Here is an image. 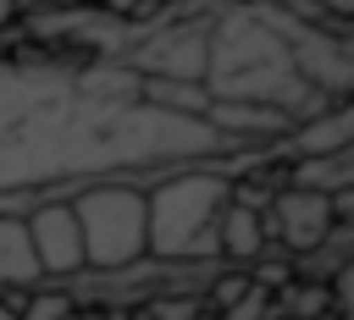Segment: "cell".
Returning a JSON list of instances; mask_svg holds the SVG:
<instances>
[{
    "label": "cell",
    "mask_w": 354,
    "mask_h": 320,
    "mask_svg": "<svg viewBox=\"0 0 354 320\" xmlns=\"http://www.w3.org/2000/svg\"><path fill=\"white\" fill-rule=\"evenodd\" d=\"M249 154L205 116L144 99V77L100 61H0V215L72 199L94 182L149 193L160 177Z\"/></svg>",
    "instance_id": "6da1fadb"
},
{
    "label": "cell",
    "mask_w": 354,
    "mask_h": 320,
    "mask_svg": "<svg viewBox=\"0 0 354 320\" xmlns=\"http://www.w3.org/2000/svg\"><path fill=\"white\" fill-rule=\"evenodd\" d=\"M199 88L216 105H266L293 121L326 110V99L299 72L293 17L271 0H221V11L210 22Z\"/></svg>",
    "instance_id": "7a4b0ae2"
},
{
    "label": "cell",
    "mask_w": 354,
    "mask_h": 320,
    "mask_svg": "<svg viewBox=\"0 0 354 320\" xmlns=\"http://www.w3.org/2000/svg\"><path fill=\"white\" fill-rule=\"evenodd\" d=\"M277 160V149H249V154H221L183 166L160 177L144 193V221H149V259L160 265H221L216 254V215L232 199V182L254 166Z\"/></svg>",
    "instance_id": "3957f363"
},
{
    "label": "cell",
    "mask_w": 354,
    "mask_h": 320,
    "mask_svg": "<svg viewBox=\"0 0 354 320\" xmlns=\"http://www.w3.org/2000/svg\"><path fill=\"white\" fill-rule=\"evenodd\" d=\"M77 215V237H83V276H105V270H127L138 259H149V221H144V193L127 182H94L83 193L66 199Z\"/></svg>",
    "instance_id": "277c9868"
},
{
    "label": "cell",
    "mask_w": 354,
    "mask_h": 320,
    "mask_svg": "<svg viewBox=\"0 0 354 320\" xmlns=\"http://www.w3.org/2000/svg\"><path fill=\"white\" fill-rule=\"evenodd\" d=\"M22 226H28L33 259H39V270H44L50 287L83 276V237H77V215H72L66 199H55V204H33V210L22 215Z\"/></svg>",
    "instance_id": "5b68a950"
},
{
    "label": "cell",
    "mask_w": 354,
    "mask_h": 320,
    "mask_svg": "<svg viewBox=\"0 0 354 320\" xmlns=\"http://www.w3.org/2000/svg\"><path fill=\"white\" fill-rule=\"evenodd\" d=\"M332 226H337V215H332V199H321V193L277 188V193L266 199V232L282 237L288 254H310V248H321Z\"/></svg>",
    "instance_id": "8992f818"
},
{
    "label": "cell",
    "mask_w": 354,
    "mask_h": 320,
    "mask_svg": "<svg viewBox=\"0 0 354 320\" xmlns=\"http://www.w3.org/2000/svg\"><path fill=\"white\" fill-rule=\"evenodd\" d=\"M348 138H354V110L348 105H326L304 121H293L288 138H277V160H321V154H348Z\"/></svg>",
    "instance_id": "52a82bcc"
},
{
    "label": "cell",
    "mask_w": 354,
    "mask_h": 320,
    "mask_svg": "<svg viewBox=\"0 0 354 320\" xmlns=\"http://www.w3.org/2000/svg\"><path fill=\"white\" fill-rule=\"evenodd\" d=\"M266 210H254V204H243V199H227V210L216 215V254L221 259H232V265H254L260 254H266Z\"/></svg>",
    "instance_id": "ba28073f"
},
{
    "label": "cell",
    "mask_w": 354,
    "mask_h": 320,
    "mask_svg": "<svg viewBox=\"0 0 354 320\" xmlns=\"http://www.w3.org/2000/svg\"><path fill=\"white\" fill-rule=\"evenodd\" d=\"M33 287H44V270L33 259L28 226H22V215H0V298L6 292H33Z\"/></svg>",
    "instance_id": "9c48e42d"
},
{
    "label": "cell",
    "mask_w": 354,
    "mask_h": 320,
    "mask_svg": "<svg viewBox=\"0 0 354 320\" xmlns=\"http://www.w3.org/2000/svg\"><path fill=\"white\" fill-rule=\"evenodd\" d=\"M288 188L299 193H354V154H321V160H288Z\"/></svg>",
    "instance_id": "30bf717a"
},
{
    "label": "cell",
    "mask_w": 354,
    "mask_h": 320,
    "mask_svg": "<svg viewBox=\"0 0 354 320\" xmlns=\"http://www.w3.org/2000/svg\"><path fill=\"white\" fill-rule=\"evenodd\" d=\"M310 6H315V11H326L332 22H348V17H354V0H310Z\"/></svg>",
    "instance_id": "8fae6325"
},
{
    "label": "cell",
    "mask_w": 354,
    "mask_h": 320,
    "mask_svg": "<svg viewBox=\"0 0 354 320\" xmlns=\"http://www.w3.org/2000/svg\"><path fill=\"white\" fill-rule=\"evenodd\" d=\"M17 33V6L11 0H0V50H6V39Z\"/></svg>",
    "instance_id": "7c38bea8"
},
{
    "label": "cell",
    "mask_w": 354,
    "mask_h": 320,
    "mask_svg": "<svg viewBox=\"0 0 354 320\" xmlns=\"http://www.w3.org/2000/svg\"><path fill=\"white\" fill-rule=\"evenodd\" d=\"M138 6H149V11H160V6H188V0H138Z\"/></svg>",
    "instance_id": "4fadbf2b"
},
{
    "label": "cell",
    "mask_w": 354,
    "mask_h": 320,
    "mask_svg": "<svg viewBox=\"0 0 354 320\" xmlns=\"http://www.w3.org/2000/svg\"><path fill=\"white\" fill-rule=\"evenodd\" d=\"M0 320H17V309H11V298H0Z\"/></svg>",
    "instance_id": "5bb4252c"
},
{
    "label": "cell",
    "mask_w": 354,
    "mask_h": 320,
    "mask_svg": "<svg viewBox=\"0 0 354 320\" xmlns=\"http://www.w3.org/2000/svg\"><path fill=\"white\" fill-rule=\"evenodd\" d=\"M66 320H88V314H77V309H72V314H66Z\"/></svg>",
    "instance_id": "9a60e30c"
},
{
    "label": "cell",
    "mask_w": 354,
    "mask_h": 320,
    "mask_svg": "<svg viewBox=\"0 0 354 320\" xmlns=\"http://www.w3.org/2000/svg\"><path fill=\"white\" fill-rule=\"evenodd\" d=\"M11 6H17V11H22V6H28V0H11Z\"/></svg>",
    "instance_id": "2e32d148"
}]
</instances>
